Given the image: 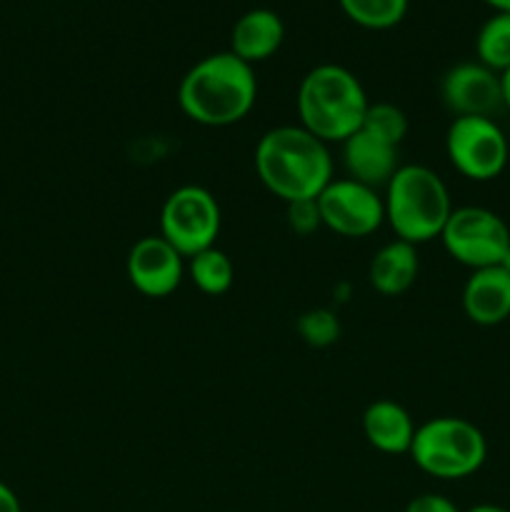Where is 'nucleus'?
<instances>
[{"label": "nucleus", "instance_id": "obj_1", "mask_svg": "<svg viewBox=\"0 0 510 512\" xmlns=\"http://www.w3.org/2000/svg\"><path fill=\"white\" fill-rule=\"evenodd\" d=\"M253 165L263 188L285 205L315 200L333 180L328 143L308 133L303 125H278L260 135Z\"/></svg>", "mask_w": 510, "mask_h": 512}, {"label": "nucleus", "instance_id": "obj_2", "mask_svg": "<svg viewBox=\"0 0 510 512\" xmlns=\"http://www.w3.org/2000/svg\"><path fill=\"white\" fill-rule=\"evenodd\" d=\"M258 80L253 65L230 50L205 55L183 75L178 105L185 118L205 128H228L253 110Z\"/></svg>", "mask_w": 510, "mask_h": 512}, {"label": "nucleus", "instance_id": "obj_3", "mask_svg": "<svg viewBox=\"0 0 510 512\" xmlns=\"http://www.w3.org/2000/svg\"><path fill=\"white\" fill-rule=\"evenodd\" d=\"M295 105L300 125L330 145L343 143L360 130L370 100L355 73L343 65L323 63L300 80Z\"/></svg>", "mask_w": 510, "mask_h": 512}, {"label": "nucleus", "instance_id": "obj_4", "mask_svg": "<svg viewBox=\"0 0 510 512\" xmlns=\"http://www.w3.org/2000/svg\"><path fill=\"white\" fill-rule=\"evenodd\" d=\"M383 205L395 238L415 248L440 238L453 213L448 185L428 165H400L383 188Z\"/></svg>", "mask_w": 510, "mask_h": 512}, {"label": "nucleus", "instance_id": "obj_5", "mask_svg": "<svg viewBox=\"0 0 510 512\" xmlns=\"http://www.w3.org/2000/svg\"><path fill=\"white\" fill-rule=\"evenodd\" d=\"M408 455L430 478L463 480L485 465L488 440L470 420L440 415L415 428Z\"/></svg>", "mask_w": 510, "mask_h": 512}, {"label": "nucleus", "instance_id": "obj_6", "mask_svg": "<svg viewBox=\"0 0 510 512\" xmlns=\"http://www.w3.org/2000/svg\"><path fill=\"white\" fill-rule=\"evenodd\" d=\"M220 228V205L203 185H180L160 208V238L168 240L185 260L213 248Z\"/></svg>", "mask_w": 510, "mask_h": 512}, {"label": "nucleus", "instance_id": "obj_7", "mask_svg": "<svg viewBox=\"0 0 510 512\" xmlns=\"http://www.w3.org/2000/svg\"><path fill=\"white\" fill-rule=\"evenodd\" d=\"M445 253L455 263L470 270L500 265L510 248V228L498 213L480 205L453 208L443 233H440Z\"/></svg>", "mask_w": 510, "mask_h": 512}, {"label": "nucleus", "instance_id": "obj_8", "mask_svg": "<svg viewBox=\"0 0 510 512\" xmlns=\"http://www.w3.org/2000/svg\"><path fill=\"white\" fill-rule=\"evenodd\" d=\"M445 153L450 165L463 178L488 183L498 178L508 165L510 145L503 128L493 118L468 115V118H453V123L448 125Z\"/></svg>", "mask_w": 510, "mask_h": 512}, {"label": "nucleus", "instance_id": "obj_9", "mask_svg": "<svg viewBox=\"0 0 510 512\" xmlns=\"http://www.w3.org/2000/svg\"><path fill=\"white\" fill-rule=\"evenodd\" d=\"M323 228L340 238H368L385 223L383 195L353 178H333L318 195Z\"/></svg>", "mask_w": 510, "mask_h": 512}, {"label": "nucleus", "instance_id": "obj_10", "mask_svg": "<svg viewBox=\"0 0 510 512\" xmlns=\"http://www.w3.org/2000/svg\"><path fill=\"white\" fill-rule=\"evenodd\" d=\"M188 260L160 235H145L130 248L125 273L145 298H168L180 288Z\"/></svg>", "mask_w": 510, "mask_h": 512}, {"label": "nucleus", "instance_id": "obj_11", "mask_svg": "<svg viewBox=\"0 0 510 512\" xmlns=\"http://www.w3.org/2000/svg\"><path fill=\"white\" fill-rule=\"evenodd\" d=\"M440 98L455 118H468V115L490 118V113L503 105L500 75L478 60L458 63L440 80Z\"/></svg>", "mask_w": 510, "mask_h": 512}, {"label": "nucleus", "instance_id": "obj_12", "mask_svg": "<svg viewBox=\"0 0 510 512\" xmlns=\"http://www.w3.org/2000/svg\"><path fill=\"white\" fill-rule=\"evenodd\" d=\"M463 313L480 328H495L510 318V275L500 265L470 273L463 285Z\"/></svg>", "mask_w": 510, "mask_h": 512}, {"label": "nucleus", "instance_id": "obj_13", "mask_svg": "<svg viewBox=\"0 0 510 512\" xmlns=\"http://www.w3.org/2000/svg\"><path fill=\"white\" fill-rule=\"evenodd\" d=\"M340 148H343L340 155H343V168L348 178L375 190L385 188L395 170L400 168L398 148L373 138L365 130H355L348 140L340 143Z\"/></svg>", "mask_w": 510, "mask_h": 512}, {"label": "nucleus", "instance_id": "obj_14", "mask_svg": "<svg viewBox=\"0 0 510 512\" xmlns=\"http://www.w3.org/2000/svg\"><path fill=\"white\" fill-rule=\"evenodd\" d=\"M285 40V25L278 13L268 8H255L240 15L230 33V53L248 65L273 58Z\"/></svg>", "mask_w": 510, "mask_h": 512}, {"label": "nucleus", "instance_id": "obj_15", "mask_svg": "<svg viewBox=\"0 0 510 512\" xmlns=\"http://www.w3.org/2000/svg\"><path fill=\"white\" fill-rule=\"evenodd\" d=\"M415 428L408 410L395 400H375L363 413V435L370 448L385 455H405L413 445Z\"/></svg>", "mask_w": 510, "mask_h": 512}, {"label": "nucleus", "instance_id": "obj_16", "mask_svg": "<svg viewBox=\"0 0 510 512\" xmlns=\"http://www.w3.org/2000/svg\"><path fill=\"white\" fill-rule=\"evenodd\" d=\"M418 270V248L405 243V240L395 238L393 243L383 245L373 255L368 268V280L380 295L395 298V295H403L405 290L413 288L415 278H418Z\"/></svg>", "mask_w": 510, "mask_h": 512}, {"label": "nucleus", "instance_id": "obj_17", "mask_svg": "<svg viewBox=\"0 0 510 512\" xmlns=\"http://www.w3.org/2000/svg\"><path fill=\"white\" fill-rule=\"evenodd\" d=\"M185 273L190 275L195 288L200 290L203 295H223L228 293L230 285L235 280V268H233V260L218 250L213 248L203 250V253L193 255L188 258V265H185Z\"/></svg>", "mask_w": 510, "mask_h": 512}, {"label": "nucleus", "instance_id": "obj_18", "mask_svg": "<svg viewBox=\"0 0 510 512\" xmlns=\"http://www.w3.org/2000/svg\"><path fill=\"white\" fill-rule=\"evenodd\" d=\"M478 63L495 73H505L510 68V13H495L483 23L475 38Z\"/></svg>", "mask_w": 510, "mask_h": 512}, {"label": "nucleus", "instance_id": "obj_19", "mask_svg": "<svg viewBox=\"0 0 510 512\" xmlns=\"http://www.w3.org/2000/svg\"><path fill=\"white\" fill-rule=\"evenodd\" d=\"M355 25L368 30L395 28L408 13V0H338Z\"/></svg>", "mask_w": 510, "mask_h": 512}, {"label": "nucleus", "instance_id": "obj_20", "mask_svg": "<svg viewBox=\"0 0 510 512\" xmlns=\"http://www.w3.org/2000/svg\"><path fill=\"white\" fill-rule=\"evenodd\" d=\"M360 130L370 133L373 138L398 148L408 135V115L393 103H370Z\"/></svg>", "mask_w": 510, "mask_h": 512}, {"label": "nucleus", "instance_id": "obj_21", "mask_svg": "<svg viewBox=\"0 0 510 512\" xmlns=\"http://www.w3.org/2000/svg\"><path fill=\"white\" fill-rule=\"evenodd\" d=\"M295 330L310 348H330L340 338V320L333 310L313 308L300 315Z\"/></svg>", "mask_w": 510, "mask_h": 512}, {"label": "nucleus", "instance_id": "obj_22", "mask_svg": "<svg viewBox=\"0 0 510 512\" xmlns=\"http://www.w3.org/2000/svg\"><path fill=\"white\" fill-rule=\"evenodd\" d=\"M288 228L295 235H313L315 230L323 228V220H320L318 200H295L288 203Z\"/></svg>", "mask_w": 510, "mask_h": 512}, {"label": "nucleus", "instance_id": "obj_23", "mask_svg": "<svg viewBox=\"0 0 510 512\" xmlns=\"http://www.w3.org/2000/svg\"><path fill=\"white\" fill-rule=\"evenodd\" d=\"M405 512H463L458 505L450 498L438 493H423L415 495L408 505H405Z\"/></svg>", "mask_w": 510, "mask_h": 512}, {"label": "nucleus", "instance_id": "obj_24", "mask_svg": "<svg viewBox=\"0 0 510 512\" xmlns=\"http://www.w3.org/2000/svg\"><path fill=\"white\" fill-rule=\"evenodd\" d=\"M0 512H23L20 500L5 483H0Z\"/></svg>", "mask_w": 510, "mask_h": 512}, {"label": "nucleus", "instance_id": "obj_25", "mask_svg": "<svg viewBox=\"0 0 510 512\" xmlns=\"http://www.w3.org/2000/svg\"><path fill=\"white\" fill-rule=\"evenodd\" d=\"M500 90H503V105L510 110V68L500 73Z\"/></svg>", "mask_w": 510, "mask_h": 512}, {"label": "nucleus", "instance_id": "obj_26", "mask_svg": "<svg viewBox=\"0 0 510 512\" xmlns=\"http://www.w3.org/2000/svg\"><path fill=\"white\" fill-rule=\"evenodd\" d=\"M465 512H510V510L500 508V505H493V503H480V505H473V508Z\"/></svg>", "mask_w": 510, "mask_h": 512}, {"label": "nucleus", "instance_id": "obj_27", "mask_svg": "<svg viewBox=\"0 0 510 512\" xmlns=\"http://www.w3.org/2000/svg\"><path fill=\"white\" fill-rule=\"evenodd\" d=\"M488 5H493L495 13H510V0H485Z\"/></svg>", "mask_w": 510, "mask_h": 512}, {"label": "nucleus", "instance_id": "obj_28", "mask_svg": "<svg viewBox=\"0 0 510 512\" xmlns=\"http://www.w3.org/2000/svg\"><path fill=\"white\" fill-rule=\"evenodd\" d=\"M500 268H503V270H505V273H508V275H510V248H508V253H505V255H503V260H500Z\"/></svg>", "mask_w": 510, "mask_h": 512}]
</instances>
